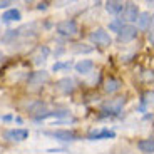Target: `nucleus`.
<instances>
[{"label":"nucleus","mask_w":154,"mask_h":154,"mask_svg":"<svg viewBox=\"0 0 154 154\" xmlns=\"http://www.w3.org/2000/svg\"><path fill=\"white\" fill-rule=\"evenodd\" d=\"M89 40L92 44H96V45H100V47H109L112 42L111 35H109L104 29H96L94 32H91V34H89Z\"/></svg>","instance_id":"f257e3e1"},{"label":"nucleus","mask_w":154,"mask_h":154,"mask_svg":"<svg viewBox=\"0 0 154 154\" xmlns=\"http://www.w3.org/2000/svg\"><path fill=\"white\" fill-rule=\"evenodd\" d=\"M44 136L54 137L57 141H64V143H74L81 139V136L74 131H44Z\"/></svg>","instance_id":"f03ea898"},{"label":"nucleus","mask_w":154,"mask_h":154,"mask_svg":"<svg viewBox=\"0 0 154 154\" xmlns=\"http://www.w3.org/2000/svg\"><path fill=\"white\" fill-rule=\"evenodd\" d=\"M55 30L60 35L70 37V35H75L77 32H79V25H77L75 20H64V22H59L57 25H55Z\"/></svg>","instance_id":"7ed1b4c3"},{"label":"nucleus","mask_w":154,"mask_h":154,"mask_svg":"<svg viewBox=\"0 0 154 154\" xmlns=\"http://www.w3.org/2000/svg\"><path fill=\"white\" fill-rule=\"evenodd\" d=\"M124 104H126L124 97H116V99H111L102 104V112H106V114H117V112H121Z\"/></svg>","instance_id":"20e7f679"},{"label":"nucleus","mask_w":154,"mask_h":154,"mask_svg":"<svg viewBox=\"0 0 154 154\" xmlns=\"http://www.w3.org/2000/svg\"><path fill=\"white\" fill-rule=\"evenodd\" d=\"M122 19L121 20H126V22H134V20H137V15H139V7L136 4H132V2H127V4H124V8H122Z\"/></svg>","instance_id":"39448f33"},{"label":"nucleus","mask_w":154,"mask_h":154,"mask_svg":"<svg viewBox=\"0 0 154 154\" xmlns=\"http://www.w3.org/2000/svg\"><path fill=\"white\" fill-rule=\"evenodd\" d=\"M137 35V29L134 25H122L119 32H117V40L119 42H131Z\"/></svg>","instance_id":"423d86ee"},{"label":"nucleus","mask_w":154,"mask_h":154,"mask_svg":"<svg viewBox=\"0 0 154 154\" xmlns=\"http://www.w3.org/2000/svg\"><path fill=\"white\" fill-rule=\"evenodd\" d=\"M29 137V131L27 129H10L5 132V139L14 141V143H22Z\"/></svg>","instance_id":"0eeeda50"},{"label":"nucleus","mask_w":154,"mask_h":154,"mask_svg":"<svg viewBox=\"0 0 154 154\" xmlns=\"http://www.w3.org/2000/svg\"><path fill=\"white\" fill-rule=\"evenodd\" d=\"M114 137H116V132L109 131V129H97V131L89 132L87 136L89 141H100V139H114Z\"/></svg>","instance_id":"6e6552de"},{"label":"nucleus","mask_w":154,"mask_h":154,"mask_svg":"<svg viewBox=\"0 0 154 154\" xmlns=\"http://www.w3.org/2000/svg\"><path fill=\"white\" fill-rule=\"evenodd\" d=\"M57 89L62 94H72L75 91V81L70 79V77H64L57 82Z\"/></svg>","instance_id":"1a4fd4ad"},{"label":"nucleus","mask_w":154,"mask_h":154,"mask_svg":"<svg viewBox=\"0 0 154 154\" xmlns=\"http://www.w3.org/2000/svg\"><path fill=\"white\" fill-rule=\"evenodd\" d=\"M29 84H44V82L49 81V72L45 70H37V72H32L29 75Z\"/></svg>","instance_id":"9d476101"},{"label":"nucleus","mask_w":154,"mask_h":154,"mask_svg":"<svg viewBox=\"0 0 154 154\" xmlns=\"http://www.w3.org/2000/svg\"><path fill=\"white\" fill-rule=\"evenodd\" d=\"M137 27L141 29V30H147V29L151 27V23H152V17L147 14V12H143V14H139L137 15Z\"/></svg>","instance_id":"9b49d317"},{"label":"nucleus","mask_w":154,"mask_h":154,"mask_svg":"<svg viewBox=\"0 0 154 154\" xmlns=\"http://www.w3.org/2000/svg\"><path fill=\"white\" fill-rule=\"evenodd\" d=\"M92 69H94V62L89 60V59H82L75 64V70L79 74H89L92 72Z\"/></svg>","instance_id":"f8f14e48"},{"label":"nucleus","mask_w":154,"mask_h":154,"mask_svg":"<svg viewBox=\"0 0 154 154\" xmlns=\"http://www.w3.org/2000/svg\"><path fill=\"white\" fill-rule=\"evenodd\" d=\"M137 147L143 154H152L154 152V139L149 137V139H143L137 143Z\"/></svg>","instance_id":"ddd939ff"},{"label":"nucleus","mask_w":154,"mask_h":154,"mask_svg":"<svg viewBox=\"0 0 154 154\" xmlns=\"http://www.w3.org/2000/svg\"><path fill=\"white\" fill-rule=\"evenodd\" d=\"M20 19H22V15H20V12L17 8H8V10H5L2 14V20L4 22H19Z\"/></svg>","instance_id":"4468645a"},{"label":"nucleus","mask_w":154,"mask_h":154,"mask_svg":"<svg viewBox=\"0 0 154 154\" xmlns=\"http://www.w3.org/2000/svg\"><path fill=\"white\" fill-rule=\"evenodd\" d=\"M119 89H121V81H119V79H116V77H109L107 81L104 82V91H106V92H109V94L117 92Z\"/></svg>","instance_id":"2eb2a0df"},{"label":"nucleus","mask_w":154,"mask_h":154,"mask_svg":"<svg viewBox=\"0 0 154 154\" xmlns=\"http://www.w3.org/2000/svg\"><path fill=\"white\" fill-rule=\"evenodd\" d=\"M122 8H124V4H122V2H119V0H109L107 4H106V10H107L109 14H112V15L121 14Z\"/></svg>","instance_id":"dca6fc26"},{"label":"nucleus","mask_w":154,"mask_h":154,"mask_svg":"<svg viewBox=\"0 0 154 154\" xmlns=\"http://www.w3.org/2000/svg\"><path fill=\"white\" fill-rule=\"evenodd\" d=\"M44 109H45V104H44L42 100H35L34 104L29 106V112H30V114H35V117L44 114Z\"/></svg>","instance_id":"f3484780"},{"label":"nucleus","mask_w":154,"mask_h":154,"mask_svg":"<svg viewBox=\"0 0 154 154\" xmlns=\"http://www.w3.org/2000/svg\"><path fill=\"white\" fill-rule=\"evenodd\" d=\"M67 112L66 111H54V112H44V114L37 116L35 117V121H45L49 119V117H66Z\"/></svg>","instance_id":"a211bd4d"},{"label":"nucleus","mask_w":154,"mask_h":154,"mask_svg":"<svg viewBox=\"0 0 154 154\" xmlns=\"http://www.w3.org/2000/svg\"><path fill=\"white\" fill-rule=\"evenodd\" d=\"M47 55H49V47H40L38 49V54L35 55V64H42L44 60L47 59Z\"/></svg>","instance_id":"6ab92c4d"},{"label":"nucleus","mask_w":154,"mask_h":154,"mask_svg":"<svg viewBox=\"0 0 154 154\" xmlns=\"http://www.w3.org/2000/svg\"><path fill=\"white\" fill-rule=\"evenodd\" d=\"M122 25H124V23H122V20H114V22H111V23H109V30H112V32H119L121 30V29H122Z\"/></svg>","instance_id":"aec40b11"},{"label":"nucleus","mask_w":154,"mask_h":154,"mask_svg":"<svg viewBox=\"0 0 154 154\" xmlns=\"http://www.w3.org/2000/svg\"><path fill=\"white\" fill-rule=\"evenodd\" d=\"M69 67H70L69 62H57V64H54V66H52V70H54V72H57V70H60V69H69Z\"/></svg>","instance_id":"412c9836"},{"label":"nucleus","mask_w":154,"mask_h":154,"mask_svg":"<svg viewBox=\"0 0 154 154\" xmlns=\"http://www.w3.org/2000/svg\"><path fill=\"white\" fill-rule=\"evenodd\" d=\"M143 97H144V99H143V100H144V104H147V102H151V97H152V91H149V92H146Z\"/></svg>","instance_id":"4be33fe9"},{"label":"nucleus","mask_w":154,"mask_h":154,"mask_svg":"<svg viewBox=\"0 0 154 154\" xmlns=\"http://www.w3.org/2000/svg\"><path fill=\"white\" fill-rule=\"evenodd\" d=\"M74 50H75V52H91V47H74Z\"/></svg>","instance_id":"5701e85b"},{"label":"nucleus","mask_w":154,"mask_h":154,"mask_svg":"<svg viewBox=\"0 0 154 154\" xmlns=\"http://www.w3.org/2000/svg\"><path fill=\"white\" fill-rule=\"evenodd\" d=\"M8 5H12V2H8V0H0V10L2 8H7Z\"/></svg>","instance_id":"b1692460"},{"label":"nucleus","mask_w":154,"mask_h":154,"mask_svg":"<svg viewBox=\"0 0 154 154\" xmlns=\"http://www.w3.org/2000/svg\"><path fill=\"white\" fill-rule=\"evenodd\" d=\"M49 5H50L49 2H40V4H38V7H37V8H38V10H42V8H47V7H49Z\"/></svg>","instance_id":"393cba45"},{"label":"nucleus","mask_w":154,"mask_h":154,"mask_svg":"<svg viewBox=\"0 0 154 154\" xmlns=\"http://www.w3.org/2000/svg\"><path fill=\"white\" fill-rule=\"evenodd\" d=\"M2 119H4V121H10V119H12V116H4Z\"/></svg>","instance_id":"a878e982"},{"label":"nucleus","mask_w":154,"mask_h":154,"mask_svg":"<svg viewBox=\"0 0 154 154\" xmlns=\"http://www.w3.org/2000/svg\"><path fill=\"white\" fill-rule=\"evenodd\" d=\"M0 59H4V54H2V52H0Z\"/></svg>","instance_id":"bb28decb"}]
</instances>
